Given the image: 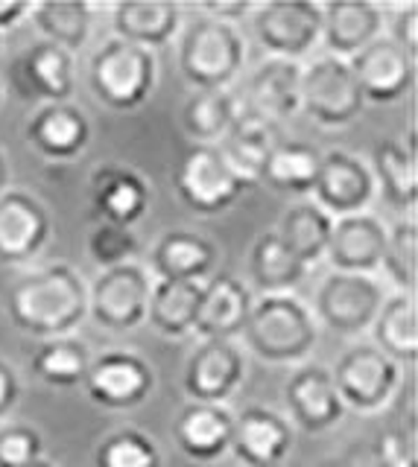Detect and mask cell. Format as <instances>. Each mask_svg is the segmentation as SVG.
Masks as SVG:
<instances>
[{"mask_svg":"<svg viewBox=\"0 0 418 467\" xmlns=\"http://www.w3.org/2000/svg\"><path fill=\"white\" fill-rule=\"evenodd\" d=\"M6 313L26 336L65 339L89 318V284L68 263H50L9 286Z\"/></svg>","mask_w":418,"mask_h":467,"instance_id":"6da1fadb","label":"cell"},{"mask_svg":"<svg viewBox=\"0 0 418 467\" xmlns=\"http://www.w3.org/2000/svg\"><path fill=\"white\" fill-rule=\"evenodd\" d=\"M240 336L246 350H252L257 359L272 365H296L313 354L319 342V325L310 306L296 296H261L252 301Z\"/></svg>","mask_w":418,"mask_h":467,"instance_id":"7a4b0ae2","label":"cell"},{"mask_svg":"<svg viewBox=\"0 0 418 467\" xmlns=\"http://www.w3.org/2000/svg\"><path fill=\"white\" fill-rule=\"evenodd\" d=\"M246 65V38L237 24L199 15L179 38V70L193 91H228Z\"/></svg>","mask_w":418,"mask_h":467,"instance_id":"3957f363","label":"cell"},{"mask_svg":"<svg viewBox=\"0 0 418 467\" xmlns=\"http://www.w3.org/2000/svg\"><path fill=\"white\" fill-rule=\"evenodd\" d=\"M89 82L94 97L111 111H135L147 102L158 82L155 53L123 38H109L91 56Z\"/></svg>","mask_w":418,"mask_h":467,"instance_id":"277c9868","label":"cell"},{"mask_svg":"<svg viewBox=\"0 0 418 467\" xmlns=\"http://www.w3.org/2000/svg\"><path fill=\"white\" fill-rule=\"evenodd\" d=\"M386 284L378 275H345L330 272L313 292L310 313L316 325L337 336H363L371 330L386 301Z\"/></svg>","mask_w":418,"mask_h":467,"instance_id":"5b68a950","label":"cell"},{"mask_svg":"<svg viewBox=\"0 0 418 467\" xmlns=\"http://www.w3.org/2000/svg\"><path fill=\"white\" fill-rule=\"evenodd\" d=\"M366 109L360 85L349 62L337 56H313L301 65V99L298 111H305L313 123L325 129L351 126Z\"/></svg>","mask_w":418,"mask_h":467,"instance_id":"8992f818","label":"cell"},{"mask_svg":"<svg viewBox=\"0 0 418 467\" xmlns=\"http://www.w3.org/2000/svg\"><path fill=\"white\" fill-rule=\"evenodd\" d=\"M172 184H176L179 199L199 216L225 213L249 190V184L228 167L217 146L205 143H193L182 155L176 172H172Z\"/></svg>","mask_w":418,"mask_h":467,"instance_id":"52a82bcc","label":"cell"},{"mask_svg":"<svg viewBox=\"0 0 418 467\" xmlns=\"http://www.w3.org/2000/svg\"><path fill=\"white\" fill-rule=\"evenodd\" d=\"M330 379L345 409L360 415L381 412L401 389V365L374 345H351L330 368Z\"/></svg>","mask_w":418,"mask_h":467,"instance_id":"ba28073f","label":"cell"},{"mask_svg":"<svg viewBox=\"0 0 418 467\" xmlns=\"http://www.w3.org/2000/svg\"><path fill=\"white\" fill-rule=\"evenodd\" d=\"M255 41L266 58L301 62L322 41V6L313 0H272L249 15Z\"/></svg>","mask_w":418,"mask_h":467,"instance_id":"9c48e42d","label":"cell"},{"mask_svg":"<svg viewBox=\"0 0 418 467\" xmlns=\"http://www.w3.org/2000/svg\"><path fill=\"white\" fill-rule=\"evenodd\" d=\"M152 275L138 260L103 269L89 286V316L103 330L129 333L147 321Z\"/></svg>","mask_w":418,"mask_h":467,"instance_id":"30bf717a","label":"cell"},{"mask_svg":"<svg viewBox=\"0 0 418 467\" xmlns=\"http://www.w3.org/2000/svg\"><path fill=\"white\" fill-rule=\"evenodd\" d=\"M246 379V350L235 339H202L184 365V394L191 403L223 406Z\"/></svg>","mask_w":418,"mask_h":467,"instance_id":"8fae6325","label":"cell"},{"mask_svg":"<svg viewBox=\"0 0 418 467\" xmlns=\"http://www.w3.org/2000/svg\"><path fill=\"white\" fill-rule=\"evenodd\" d=\"M374 196H378V187H374L369 161L345 150H330L322 155L319 175H316L310 199L319 204L330 219L366 213Z\"/></svg>","mask_w":418,"mask_h":467,"instance_id":"7c38bea8","label":"cell"},{"mask_svg":"<svg viewBox=\"0 0 418 467\" xmlns=\"http://www.w3.org/2000/svg\"><path fill=\"white\" fill-rule=\"evenodd\" d=\"M82 386L97 406L123 412V409H135L150 398L155 389V371L132 350H109V354L91 359Z\"/></svg>","mask_w":418,"mask_h":467,"instance_id":"4fadbf2b","label":"cell"},{"mask_svg":"<svg viewBox=\"0 0 418 467\" xmlns=\"http://www.w3.org/2000/svg\"><path fill=\"white\" fill-rule=\"evenodd\" d=\"M53 231L50 211L30 190L9 187L0 196V263L21 266L41 254Z\"/></svg>","mask_w":418,"mask_h":467,"instance_id":"5bb4252c","label":"cell"},{"mask_svg":"<svg viewBox=\"0 0 418 467\" xmlns=\"http://www.w3.org/2000/svg\"><path fill=\"white\" fill-rule=\"evenodd\" d=\"M287 420L310 435L328 432L342 423L345 406L334 389L330 371L322 365H298L284 383Z\"/></svg>","mask_w":418,"mask_h":467,"instance_id":"9a60e30c","label":"cell"},{"mask_svg":"<svg viewBox=\"0 0 418 467\" xmlns=\"http://www.w3.org/2000/svg\"><path fill=\"white\" fill-rule=\"evenodd\" d=\"M349 67L366 102H398L415 85V58L403 53L389 36H381L349 58Z\"/></svg>","mask_w":418,"mask_h":467,"instance_id":"2e32d148","label":"cell"},{"mask_svg":"<svg viewBox=\"0 0 418 467\" xmlns=\"http://www.w3.org/2000/svg\"><path fill=\"white\" fill-rule=\"evenodd\" d=\"M293 441V423L266 406H246L235 418L232 450L243 467H281Z\"/></svg>","mask_w":418,"mask_h":467,"instance_id":"e0dca14e","label":"cell"},{"mask_svg":"<svg viewBox=\"0 0 418 467\" xmlns=\"http://www.w3.org/2000/svg\"><path fill=\"white\" fill-rule=\"evenodd\" d=\"M386 245V223L378 213H351L334 219L328 240V263L345 275H378Z\"/></svg>","mask_w":418,"mask_h":467,"instance_id":"ac0fdd59","label":"cell"},{"mask_svg":"<svg viewBox=\"0 0 418 467\" xmlns=\"http://www.w3.org/2000/svg\"><path fill=\"white\" fill-rule=\"evenodd\" d=\"M91 204L106 225L132 228L152 204V187L138 170L103 164L91 175Z\"/></svg>","mask_w":418,"mask_h":467,"instance_id":"d6986e66","label":"cell"},{"mask_svg":"<svg viewBox=\"0 0 418 467\" xmlns=\"http://www.w3.org/2000/svg\"><path fill=\"white\" fill-rule=\"evenodd\" d=\"M322 6V41L328 56H337L342 62L366 50L371 41L383 36L386 12L371 0H334Z\"/></svg>","mask_w":418,"mask_h":467,"instance_id":"ffe728a7","label":"cell"},{"mask_svg":"<svg viewBox=\"0 0 418 467\" xmlns=\"http://www.w3.org/2000/svg\"><path fill=\"white\" fill-rule=\"evenodd\" d=\"M26 140L41 158L56 161V164L74 161L89 150L91 120L74 102H50V106H41L30 117Z\"/></svg>","mask_w":418,"mask_h":467,"instance_id":"44dd1931","label":"cell"},{"mask_svg":"<svg viewBox=\"0 0 418 467\" xmlns=\"http://www.w3.org/2000/svg\"><path fill=\"white\" fill-rule=\"evenodd\" d=\"M16 88L21 91V97L41 99L45 106H50V102H70V94L77 88L74 56L50 41L33 44L16 62Z\"/></svg>","mask_w":418,"mask_h":467,"instance_id":"7402d4cb","label":"cell"},{"mask_svg":"<svg viewBox=\"0 0 418 467\" xmlns=\"http://www.w3.org/2000/svg\"><path fill=\"white\" fill-rule=\"evenodd\" d=\"M252 301V289L240 277L214 275L202 289L193 333L199 339H235L246 325Z\"/></svg>","mask_w":418,"mask_h":467,"instance_id":"603a6c76","label":"cell"},{"mask_svg":"<svg viewBox=\"0 0 418 467\" xmlns=\"http://www.w3.org/2000/svg\"><path fill=\"white\" fill-rule=\"evenodd\" d=\"M217 263V245L196 231L172 228L155 240L150 275L155 281H208Z\"/></svg>","mask_w":418,"mask_h":467,"instance_id":"cb8c5ba5","label":"cell"},{"mask_svg":"<svg viewBox=\"0 0 418 467\" xmlns=\"http://www.w3.org/2000/svg\"><path fill=\"white\" fill-rule=\"evenodd\" d=\"M232 430L235 415L225 406L187 403L172 423V441L191 462H214L232 450Z\"/></svg>","mask_w":418,"mask_h":467,"instance_id":"d4e9b609","label":"cell"},{"mask_svg":"<svg viewBox=\"0 0 418 467\" xmlns=\"http://www.w3.org/2000/svg\"><path fill=\"white\" fill-rule=\"evenodd\" d=\"M278 140H281L278 123H269L266 117L255 114L249 109H240L237 120L225 131V138L217 143V150L228 161V167H232L249 187H255V184H261L264 164Z\"/></svg>","mask_w":418,"mask_h":467,"instance_id":"484cf974","label":"cell"},{"mask_svg":"<svg viewBox=\"0 0 418 467\" xmlns=\"http://www.w3.org/2000/svg\"><path fill=\"white\" fill-rule=\"evenodd\" d=\"M371 175L374 187L392 211L410 216L418 204V158L410 131V143L386 138L371 152Z\"/></svg>","mask_w":418,"mask_h":467,"instance_id":"4316f807","label":"cell"},{"mask_svg":"<svg viewBox=\"0 0 418 467\" xmlns=\"http://www.w3.org/2000/svg\"><path fill=\"white\" fill-rule=\"evenodd\" d=\"M301 99V62L264 58L249 79V111L266 117L269 123L298 114Z\"/></svg>","mask_w":418,"mask_h":467,"instance_id":"83f0119b","label":"cell"},{"mask_svg":"<svg viewBox=\"0 0 418 467\" xmlns=\"http://www.w3.org/2000/svg\"><path fill=\"white\" fill-rule=\"evenodd\" d=\"M114 38H123L138 47L158 50L170 44L182 29V6L170 0H147V4H118L111 9Z\"/></svg>","mask_w":418,"mask_h":467,"instance_id":"f1b7e54d","label":"cell"},{"mask_svg":"<svg viewBox=\"0 0 418 467\" xmlns=\"http://www.w3.org/2000/svg\"><path fill=\"white\" fill-rule=\"evenodd\" d=\"M308 266L284 245L278 231H266L249 252V281L261 296H293L308 277Z\"/></svg>","mask_w":418,"mask_h":467,"instance_id":"f546056e","label":"cell"},{"mask_svg":"<svg viewBox=\"0 0 418 467\" xmlns=\"http://www.w3.org/2000/svg\"><path fill=\"white\" fill-rule=\"evenodd\" d=\"M202 289L205 281H155L150 292L147 321L167 339H182L193 333V321L199 313Z\"/></svg>","mask_w":418,"mask_h":467,"instance_id":"4dcf8cb0","label":"cell"},{"mask_svg":"<svg viewBox=\"0 0 418 467\" xmlns=\"http://www.w3.org/2000/svg\"><path fill=\"white\" fill-rule=\"evenodd\" d=\"M94 12L97 9L85 0H45V4H33L30 18L38 33L45 36L41 41H50L74 56L91 38Z\"/></svg>","mask_w":418,"mask_h":467,"instance_id":"1f68e13d","label":"cell"},{"mask_svg":"<svg viewBox=\"0 0 418 467\" xmlns=\"http://www.w3.org/2000/svg\"><path fill=\"white\" fill-rule=\"evenodd\" d=\"M374 348H381L398 365H413L418 359V306L415 296H386L378 318L371 325Z\"/></svg>","mask_w":418,"mask_h":467,"instance_id":"d6a6232c","label":"cell"},{"mask_svg":"<svg viewBox=\"0 0 418 467\" xmlns=\"http://www.w3.org/2000/svg\"><path fill=\"white\" fill-rule=\"evenodd\" d=\"M330 228H334V219H330L313 199H301L293 208H287V213L281 216L278 237L310 269L319 260H325Z\"/></svg>","mask_w":418,"mask_h":467,"instance_id":"836d02e7","label":"cell"},{"mask_svg":"<svg viewBox=\"0 0 418 467\" xmlns=\"http://www.w3.org/2000/svg\"><path fill=\"white\" fill-rule=\"evenodd\" d=\"M319 164L322 152H316L313 146L298 140H278L264 164L261 182H266L272 190H281V193L308 196L316 184V175H319Z\"/></svg>","mask_w":418,"mask_h":467,"instance_id":"e575fe53","label":"cell"},{"mask_svg":"<svg viewBox=\"0 0 418 467\" xmlns=\"http://www.w3.org/2000/svg\"><path fill=\"white\" fill-rule=\"evenodd\" d=\"M240 99L228 91H193L182 109V126L193 143L217 146L240 114Z\"/></svg>","mask_w":418,"mask_h":467,"instance_id":"d590c367","label":"cell"},{"mask_svg":"<svg viewBox=\"0 0 418 467\" xmlns=\"http://www.w3.org/2000/svg\"><path fill=\"white\" fill-rule=\"evenodd\" d=\"M89 365H91L89 348L65 336V339L41 342L33 354L30 368L41 383L56 386V389H70L82 383L85 374H89Z\"/></svg>","mask_w":418,"mask_h":467,"instance_id":"8d00e7d4","label":"cell"},{"mask_svg":"<svg viewBox=\"0 0 418 467\" xmlns=\"http://www.w3.org/2000/svg\"><path fill=\"white\" fill-rule=\"evenodd\" d=\"M381 272L401 296H415V281H418V219L415 213L401 216L392 228H386Z\"/></svg>","mask_w":418,"mask_h":467,"instance_id":"74e56055","label":"cell"},{"mask_svg":"<svg viewBox=\"0 0 418 467\" xmlns=\"http://www.w3.org/2000/svg\"><path fill=\"white\" fill-rule=\"evenodd\" d=\"M162 450L147 432L120 430L106 435L94 450V467H162Z\"/></svg>","mask_w":418,"mask_h":467,"instance_id":"f35d334b","label":"cell"},{"mask_svg":"<svg viewBox=\"0 0 418 467\" xmlns=\"http://www.w3.org/2000/svg\"><path fill=\"white\" fill-rule=\"evenodd\" d=\"M89 254L99 266V272L114 269L138 254V237L132 234V228H118V225L99 223L89 234Z\"/></svg>","mask_w":418,"mask_h":467,"instance_id":"ab89813d","label":"cell"},{"mask_svg":"<svg viewBox=\"0 0 418 467\" xmlns=\"http://www.w3.org/2000/svg\"><path fill=\"white\" fill-rule=\"evenodd\" d=\"M41 435L26 423H6L0 427V467H30L41 459Z\"/></svg>","mask_w":418,"mask_h":467,"instance_id":"60d3db41","label":"cell"},{"mask_svg":"<svg viewBox=\"0 0 418 467\" xmlns=\"http://www.w3.org/2000/svg\"><path fill=\"white\" fill-rule=\"evenodd\" d=\"M374 459L381 467H415V447L413 438L407 441V435L401 430H386L378 435L374 444Z\"/></svg>","mask_w":418,"mask_h":467,"instance_id":"b9f144b4","label":"cell"},{"mask_svg":"<svg viewBox=\"0 0 418 467\" xmlns=\"http://www.w3.org/2000/svg\"><path fill=\"white\" fill-rule=\"evenodd\" d=\"M389 38H392L403 53L415 58V53H418V6L415 4H407L398 9L395 21H392V36Z\"/></svg>","mask_w":418,"mask_h":467,"instance_id":"7bdbcfd3","label":"cell"},{"mask_svg":"<svg viewBox=\"0 0 418 467\" xmlns=\"http://www.w3.org/2000/svg\"><path fill=\"white\" fill-rule=\"evenodd\" d=\"M21 398V383H18V374L12 368L9 362L0 359V420L9 418L12 409L18 406Z\"/></svg>","mask_w":418,"mask_h":467,"instance_id":"ee69618b","label":"cell"},{"mask_svg":"<svg viewBox=\"0 0 418 467\" xmlns=\"http://www.w3.org/2000/svg\"><path fill=\"white\" fill-rule=\"evenodd\" d=\"M255 4H196L199 15H208V18H217L225 24H237L243 18H249Z\"/></svg>","mask_w":418,"mask_h":467,"instance_id":"f6af8a7d","label":"cell"},{"mask_svg":"<svg viewBox=\"0 0 418 467\" xmlns=\"http://www.w3.org/2000/svg\"><path fill=\"white\" fill-rule=\"evenodd\" d=\"M33 4L26 0H0V36L4 29H16L24 18H30Z\"/></svg>","mask_w":418,"mask_h":467,"instance_id":"bcb514c9","label":"cell"},{"mask_svg":"<svg viewBox=\"0 0 418 467\" xmlns=\"http://www.w3.org/2000/svg\"><path fill=\"white\" fill-rule=\"evenodd\" d=\"M9 187H12V170H9V161H6L4 150H0V196H4Z\"/></svg>","mask_w":418,"mask_h":467,"instance_id":"7dc6e473","label":"cell"},{"mask_svg":"<svg viewBox=\"0 0 418 467\" xmlns=\"http://www.w3.org/2000/svg\"><path fill=\"white\" fill-rule=\"evenodd\" d=\"M316 467H349V464H340V462H322V464H316Z\"/></svg>","mask_w":418,"mask_h":467,"instance_id":"c3c4849f","label":"cell"},{"mask_svg":"<svg viewBox=\"0 0 418 467\" xmlns=\"http://www.w3.org/2000/svg\"><path fill=\"white\" fill-rule=\"evenodd\" d=\"M30 467H56V464H50V462H45V459H38V462H33Z\"/></svg>","mask_w":418,"mask_h":467,"instance_id":"681fc988","label":"cell"},{"mask_svg":"<svg viewBox=\"0 0 418 467\" xmlns=\"http://www.w3.org/2000/svg\"><path fill=\"white\" fill-rule=\"evenodd\" d=\"M0 47H4V36H0Z\"/></svg>","mask_w":418,"mask_h":467,"instance_id":"f907efd6","label":"cell"},{"mask_svg":"<svg viewBox=\"0 0 418 467\" xmlns=\"http://www.w3.org/2000/svg\"><path fill=\"white\" fill-rule=\"evenodd\" d=\"M0 97H4V91H0Z\"/></svg>","mask_w":418,"mask_h":467,"instance_id":"816d5d0a","label":"cell"}]
</instances>
